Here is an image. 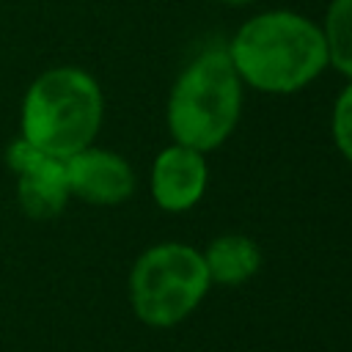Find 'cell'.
I'll return each mask as SVG.
<instances>
[{
	"instance_id": "cell-1",
	"label": "cell",
	"mask_w": 352,
	"mask_h": 352,
	"mask_svg": "<svg viewBox=\"0 0 352 352\" xmlns=\"http://www.w3.org/2000/svg\"><path fill=\"white\" fill-rule=\"evenodd\" d=\"M226 55L239 80L264 94H294L327 69L322 25L283 8L242 22Z\"/></svg>"
},
{
	"instance_id": "cell-2",
	"label": "cell",
	"mask_w": 352,
	"mask_h": 352,
	"mask_svg": "<svg viewBox=\"0 0 352 352\" xmlns=\"http://www.w3.org/2000/svg\"><path fill=\"white\" fill-rule=\"evenodd\" d=\"M102 116V88L85 69H47L30 82L22 99V138L47 154L66 160L94 143Z\"/></svg>"
},
{
	"instance_id": "cell-3",
	"label": "cell",
	"mask_w": 352,
	"mask_h": 352,
	"mask_svg": "<svg viewBox=\"0 0 352 352\" xmlns=\"http://www.w3.org/2000/svg\"><path fill=\"white\" fill-rule=\"evenodd\" d=\"M242 113V80L226 50H206L176 77L168 96V132L201 154L223 146Z\"/></svg>"
},
{
	"instance_id": "cell-4",
	"label": "cell",
	"mask_w": 352,
	"mask_h": 352,
	"mask_svg": "<svg viewBox=\"0 0 352 352\" xmlns=\"http://www.w3.org/2000/svg\"><path fill=\"white\" fill-rule=\"evenodd\" d=\"M209 286L204 256L192 245L160 242L132 264L129 302L143 324L173 327L201 305Z\"/></svg>"
},
{
	"instance_id": "cell-5",
	"label": "cell",
	"mask_w": 352,
	"mask_h": 352,
	"mask_svg": "<svg viewBox=\"0 0 352 352\" xmlns=\"http://www.w3.org/2000/svg\"><path fill=\"white\" fill-rule=\"evenodd\" d=\"M8 168L19 176L16 198L28 217L47 220L63 212L69 201V179H66V160L52 157L25 138L14 140L6 151Z\"/></svg>"
},
{
	"instance_id": "cell-6",
	"label": "cell",
	"mask_w": 352,
	"mask_h": 352,
	"mask_svg": "<svg viewBox=\"0 0 352 352\" xmlns=\"http://www.w3.org/2000/svg\"><path fill=\"white\" fill-rule=\"evenodd\" d=\"M66 179L72 195L96 206H116L135 192V173L129 162L121 154L96 146H85L66 157Z\"/></svg>"
},
{
	"instance_id": "cell-7",
	"label": "cell",
	"mask_w": 352,
	"mask_h": 352,
	"mask_svg": "<svg viewBox=\"0 0 352 352\" xmlns=\"http://www.w3.org/2000/svg\"><path fill=\"white\" fill-rule=\"evenodd\" d=\"M209 184V168L201 151L173 143L162 148L151 165V195L165 212L192 209Z\"/></svg>"
},
{
	"instance_id": "cell-8",
	"label": "cell",
	"mask_w": 352,
	"mask_h": 352,
	"mask_svg": "<svg viewBox=\"0 0 352 352\" xmlns=\"http://www.w3.org/2000/svg\"><path fill=\"white\" fill-rule=\"evenodd\" d=\"M209 280L220 286H242L261 267V248L245 234H223L201 253Z\"/></svg>"
},
{
	"instance_id": "cell-9",
	"label": "cell",
	"mask_w": 352,
	"mask_h": 352,
	"mask_svg": "<svg viewBox=\"0 0 352 352\" xmlns=\"http://www.w3.org/2000/svg\"><path fill=\"white\" fill-rule=\"evenodd\" d=\"M327 66L352 80V0H330L322 22Z\"/></svg>"
},
{
	"instance_id": "cell-10",
	"label": "cell",
	"mask_w": 352,
	"mask_h": 352,
	"mask_svg": "<svg viewBox=\"0 0 352 352\" xmlns=\"http://www.w3.org/2000/svg\"><path fill=\"white\" fill-rule=\"evenodd\" d=\"M330 129H333V140H336L338 151L352 165V80L344 85V91L338 94V99L333 104Z\"/></svg>"
},
{
	"instance_id": "cell-11",
	"label": "cell",
	"mask_w": 352,
	"mask_h": 352,
	"mask_svg": "<svg viewBox=\"0 0 352 352\" xmlns=\"http://www.w3.org/2000/svg\"><path fill=\"white\" fill-rule=\"evenodd\" d=\"M226 6H248V3H256V0H220Z\"/></svg>"
}]
</instances>
